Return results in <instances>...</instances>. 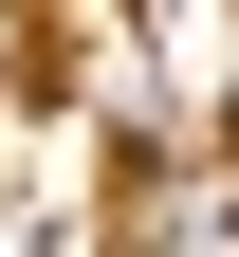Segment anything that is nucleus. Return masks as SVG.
I'll return each instance as SVG.
<instances>
[{"mask_svg": "<svg viewBox=\"0 0 239 257\" xmlns=\"http://www.w3.org/2000/svg\"><path fill=\"white\" fill-rule=\"evenodd\" d=\"M129 257H239V147L221 166H147V239Z\"/></svg>", "mask_w": 239, "mask_h": 257, "instance_id": "nucleus-1", "label": "nucleus"}, {"mask_svg": "<svg viewBox=\"0 0 239 257\" xmlns=\"http://www.w3.org/2000/svg\"><path fill=\"white\" fill-rule=\"evenodd\" d=\"M147 74L221 92V74H239V0H147Z\"/></svg>", "mask_w": 239, "mask_h": 257, "instance_id": "nucleus-2", "label": "nucleus"}, {"mask_svg": "<svg viewBox=\"0 0 239 257\" xmlns=\"http://www.w3.org/2000/svg\"><path fill=\"white\" fill-rule=\"evenodd\" d=\"M37 92V0H0V110Z\"/></svg>", "mask_w": 239, "mask_h": 257, "instance_id": "nucleus-3", "label": "nucleus"}, {"mask_svg": "<svg viewBox=\"0 0 239 257\" xmlns=\"http://www.w3.org/2000/svg\"><path fill=\"white\" fill-rule=\"evenodd\" d=\"M221 110H239V74H221Z\"/></svg>", "mask_w": 239, "mask_h": 257, "instance_id": "nucleus-4", "label": "nucleus"}]
</instances>
